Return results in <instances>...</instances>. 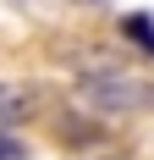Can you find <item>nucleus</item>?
<instances>
[{"instance_id": "obj_1", "label": "nucleus", "mask_w": 154, "mask_h": 160, "mask_svg": "<svg viewBox=\"0 0 154 160\" xmlns=\"http://www.w3.org/2000/svg\"><path fill=\"white\" fill-rule=\"evenodd\" d=\"M83 99L88 105H99L105 116H127V111H143V105H154V83L132 78V72H121V66H99V72H83Z\"/></svg>"}, {"instance_id": "obj_2", "label": "nucleus", "mask_w": 154, "mask_h": 160, "mask_svg": "<svg viewBox=\"0 0 154 160\" xmlns=\"http://www.w3.org/2000/svg\"><path fill=\"white\" fill-rule=\"evenodd\" d=\"M33 111H39V88H28V83H0V132L22 127Z\"/></svg>"}, {"instance_id": "obj_3", "label": "nucleus", "mask_w": 154, "mask_h": 160, "mask_svg": "<svg viewBox=\"0 0 154 160\" xmlns=\"http://www.w3.org/2000/svg\"><path fill=\"white\" fill-rule=\"evenodd\" d=\"M0 160H28V149L17 144V132H0Z\"/></svg>"}]
</instances>
